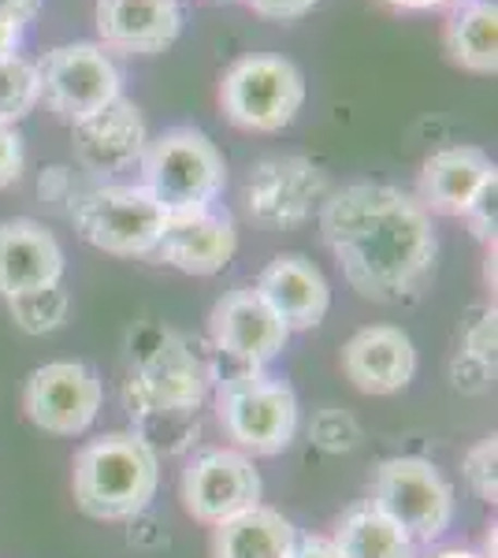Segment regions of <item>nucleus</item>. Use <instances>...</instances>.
Returning <instances> with one entry per match:
<instances>
[{
	"instance_id": "obj_34",
	"label": "nucleus",
	"mask_w": 498,
	"mask_h": 558,
	"mask_svg": "<svg viewBox=\"0 0 498 558\" xmlns=\"http://www.w3.org/2000/svg\"><path fill=\"white\" fill-rule=\"evenodd\" d=\"M38 194H41V202H49V205H63V202L75 205V197H78L68 168H49V172L38 179Z\"/></svg>"
},
{
	"instance_id": "obj_20",
	"label": "nucleus",
	"mask_w": 498,
	"mask_h": 558,
	"mask_svg": "<svg viewBox=\"0 0 498 558\" xmlns=\"http://www.w3.org/2000/svg\"><path fill=\"white\" fill-rule=\"evenodd\" d=\"M495 175V160L479 146H447L421 165L416 202L439 216H465L479 186Z\"/></svg>"
},
{
	"instance_id": "obj_26",
	"label": "nucleus",
	"mask_w": 498,
	"mask_h": 558,
	"mask_svg": "<svg viewBox=\"0 0 498 558\" xmlns=\"http://www.w3.org/2000/svg\"><path fill=\"white\" fill-rule=\"evenodd\" d=\"M41 101L38 64L23 57H0V128H15Z\"/></svg>"
},
{
	"instance_id": "obj_31",
	"label": "nucleus",
	"mask_w": 498,
	"mask_h": 558,
	"mask_svg": "<svg viewBox=\"0 0 498 558\" xmlns=\"http://www.w3.org/2000/svg\"><path fill=\"white\" fill-rule=\"evenodd\" d=\"M450 380H454L458 391H465V395H484L495 380V365L476 362V357H469L458 350L454 362H450Z\"/></svg>"
},
{
	"instance_id": "obj_28",
	"label": "nucleus",
	"mask_w": 498,
	"mask_h": 558,
	"mask_svg": "<svg viewBox=\"0 0 498 558\" xmlns=\"http://www.w3.org/2000/svg\"><path fill=\"white\" fill-rule=\"evenodd\" d=\"M465 481L479 502H498V439L487 436L465 454Z\"/></svg>"
},
{
	"instance_id": "obj_27",
	"label": "nucleus",
	"mask_w": 498,
	"mask_h": 558,
	"mask_svg": "<svg viewBox=\"0 0 498 558\" xmlns=\"http://www.w3.org/2000/svg\"><path fill=\"white\" fill-rule=\"evenodd\" d=\"M309 439L313 447H320L328 454H347L361 444V425L350 410L328 407L309 421Z\"/></svg>"
},
{
	"instance_id": "obj_1",
	"label": "nucleus",
	"mask_w": 498,
	"mask_h": 558,
	"mask_svg": "<svg viewBox=\"0 0 498 558\" xmlns=\"http://www.w3.org/2000/svg\"><path fill=\"white\" fill-rule=\"evenodd\" d=\"M320 231L361 299L413 302L436 272L432 213L387 183H350L320 205Z\"/></svg>"
},
{
	"instance_id": "obj_9",
	"label": "nucleus",
	"mask_w": 498,
	"mask_h": 558,
	"mask_svg": "<svg viewBox=\"0 0 498 558\" xmlns=\"http://www.w3.org/2000/svg\"><path fill=\"white\" fill-rule=\"evenodd\" d=\"M373 502L413 544H432L454 521V488L428 458H387L376 470Z\"/></svg>"
},
{
	"instance_id": "obj_21",
	"label": "nucleus",
	"mask_w": 498,
	"mask_h": 558,
	"mask_svg": "<svg viewBox=\"0 0 498 558\" xmlns=\"http://www.w3.org/2000/svg\"><path fill=\"white\" fill-rule=\"evenodd\" d=\"M212 529V558H294L297 547V529L271 507L242 510Z\"/></svg>"
},
{
	"instance_id": "obj_38",
	"label": "nucleus",
	"mask_w": 498,
	"mask_h": 558,
	"mask_svg": "<svg viewBox=\"0 0 498 558\" xmlns=\"http://www.w3.org/2000/svg\"><path fill=\"white\" fill-rule=\"evenodd\" d=\"M391 8H402V12H432V8H447V4H461V0H387Z\"/></svg>"
},
{
	"instance_id": "obj_14",
	"label": "nucleus",
	"mask_w": 498,
	"mask_h": 558,
	"mask_svg": "<svg viewBox=\"0 0 498 558\" xmlns=\"http://www.w3.org/2000/svg\"><path fill=\"white\" fill-rule=\"evenodd\" d=\"M146 142L149 131L142 120V108L126 101L123 94L112 105H105L101 112L71 123V149H75L78 168L97 179L120 175L138 165Z\"/></svg>"
},
{
	"instance_id": "obj_37",
	"label": "nucleus",
	"mask_w": 498,
	"mask_h": 558,
	"mask_svg": "<svg viewBox=\"0 0 498 558\" xmlns=\"http://www.w3.org/2000/svg\"><path fill=\"white\" fill-rule=\"evenodd\" d=\"M0 12L12 15V20H20L26 26L34 15L41 12V0H0Z\"/></svg>"
},
{
	"instance_id": "obj_15",
	"label": "nucleus",
	"mask_w": 498,
	"mask_h": 558,
	"mask_svg": "<svg viewBox=\"0 0 498 558\" xmlns=\"http://www.w3.org/2000/svg\"><path fill=\"white\" fill-rule=\"evenodd\" d=\"M234 250H239L234 216L216 202L197 213L168 216L165 235L153 250V260L179 268L186 276H216L234 260Z\"/></svg>"
},
{
	"instance_id": "obj_30",
	"label": "nucleus",
	"mask_w": 498,
	"mask_h": 558,
	"mask_svg": "<svg viewBox=\"0 0 498 558\" xmlns=\"http://www.w3.org/2000/svg\"><path fill=\"white\" fill-rule=\"evenodd\" d=\"M465 220H469V228H473V235L479 242H495V223H498V172L487 179V183L476 191L473 202H469Z\"/></svg>"
},
{
	"instance_id": "obj_24",
	"label": "nucleus",
	"mask_w": 498,
	"mask_h": 558,
	"mask_svg": "<svg viewBox=\"0 0 498 558\" xmlns=\"http://www.w3.org/2000/svg\"><path fill=\"white\" fill-rule=\"evenodd\" d=\"M134 421V436L149 447L153 454H183L197 444L202 436V417L190 410H146V413H131Z\"/></svg>"
},
{
	"instance_id": "obj_35",
	"label": "nucleus",
	"mask_w": 498,
	"mask_h": 558,
	"mask_svg": "<svg viewBox=\"0 0 498 558\" xmlns=\"http://www.w3.org/2000/svg\"><path fill=\"white\" fill-rule=\"evenodd\" d=\"M20 45H23V23L0 12V57H20Z\"/></svg>"
},
{
	"instance_id": "obj_40",
	"label": "nucleus",
	"mask_w": 498,
	"mask_h": 558,
	"mask_svg": "<svg viewBox=\"0 0 498 558\" xmlns=\"http://www.w3.org/2000/svg\"><path fill=\"white\" fill-rule=\"evenodd\" d=\"M223 4H239V0H223Z\"/></svg>"
},
{
	"instance_id": "obj_11",
	"label": "nucleus",
	"mask_w": 498,
	"mask_h": 558,
	"mask_svg": "<svg viewBox=\"0 0 498 558\" xmlns=\"http://www.w3.org/2000/svg\"><path fill=\"white\" fill-rule=\"evenodd\" d=\"M328 175L320 165L297 153H279L265 157L250 168L246 175V209L253 223L268 231H294L320 213L328 197Z\"/></svg>"
},
{
	"instance_id": "obj_10",
	"label": "nucleus",
	"mask_w": 498,
	"mask_h": 558,
	"mask_svg": "<svg viewBox=\"0 0 498 558\" xmlns=\"http://www.w3.org/2000/svg\"><path fill=\"white\" fill-rule=\"evenodd\" d=\"M38 83L41 101L63 123L86 120L123 94L120 68L97 41H68L49 49L38 64Z\"/></svg>"
},
{
	"instance_id": "obj_17",
	"label": "nucleus",
	"mask_w": 498,
	"mask_h": 558,
	"mask_svg": "<svg viewBox=\"0 0 498 558\" xmlns=\"http://www.w3.org/2000/svg\"><path fill=\"white\" fill-rule=\"evenodd\" d=\"M253 291L265 299L271 310L279 313V320L287 324V331H305L316 328L331 310V287L324 279L320 268L302 254H279L260 268Z\"/></svg>"
},
{
	"instance_id": "obj_4",
	"label": "nucleus",
	"mask_w": 498,
	"mask_h": 558,
	"mask_svg": "<svg viewBox=\"0 0 498 558\" xmlns=\"http://www.w3.org/2000/svg\"><path fill=\"white\" fill-rule=\"evenodd\" d=\"M142 186L165 216H183L220 202L228 183V160L220 146L197 128H171L146 142L142 153Z\"/></svg>"
},
{
	"instance_id": "obj_5",
	"label": "nucleus",
	"mask_w": 498,
	"mask_h": 558,
	"mask_svg": "<svg viewBox=\"0 0 498 558\" xmlns=\"http://www.w3.org/2000/svg\"><path fill=\"white\" fill-rule=\"evenodd\" d=\"M216 417L242 454L271 458L291 447L297 432V399L287 380L246 368L216 384Z\"/></svg>"
},
{
	"instance_id": "obj_8",
	"label": "nucleus",
	"mask_w": 498,
	"mask_h": 558,
	"mask_svg": "<svg viewBox=\"0 0 498 558\" xmlns=\"http://www.w3.org/2000/svg\"><path fill=\"white\" fill-rule=\"evenodd\" d=\"M287 324L253 287H234L208 313V343L216 350V384L246 368H265L283 354Z\"/></svg>"
},
{
	"instance_id": "obj_29",
	"label": "nucleus",
	"mask_w": 498,
	"mask_h": 558,
	"mask_svg": "<svg viewBox=\"0 0 498 558\" xmlns=\"http://www.w3.org/2000/svg\"><path fill=\"white\" fill-rule=\"evenodd\" d=\"M495 347H498V313H495V305H484V310L469 320L465 339H461V354L495 365Z\"/></svg>"
},
{
	"instance_id": "obj_23",
	"label": "nucleus",
	"mask_w": 498,
	"mask_h": 558,
	"mask_svg": "<svg viewBox=\"0 0 498 558\" xmlns=\"http://www.w3.org/2000/svg\"><path fill=\"white\" fill-rule=\"evenodd\" d=\"M331 539L347 558H416V544L373 499L353 502L339 518Z\"/></svg>"
},
{
	"instance_id": "obj_7",
	"label": "nucleus",
	"mask_w": 498,
	"mask_h": 558,
	"mask_svg": "<svg viewBox=\"0 0 498 558\" xmlns=\"http://www.w3.org/2000/svg\"><path fill=\"white\" fill-rule=\"evenodd\" d=\"M78 235L89 246L105 250L112 257H153L160 235H165L168 216L149 197L146 186L108 183L78 194L71 205Z\"/></svg>"
},
{
	"instance_id": "obj_32",
	"label": "nucleus",
	"mask_w": 498,
	"mask_h": 558,
	"mask_svg": "<svg viewBox=\"0 0 498 558\" xmlns=\"http://www.w3.org/2000/svg\"><path fill=\"white\" fill-rule=\"evenodd\" d=\"M23 165H26V149H23L20 131L0 128V191H8V186L20 183Z\"/></svg>"
},
{
	"instance_id": "obj_3",
	"label": "nucleus",
	"mask_w": 498,
	"mask_h": 558,
	"mask_svg": "<svg viewBox=\"0 0 498 558\" xmlns=\"http://www.w3.org/2000/svg\"><path fill=\"white\" fill-rule=\"evenodd\" d=\"M149 343H138L134 368L126 376L123 402L131 413L146 410H190L197 413L216 387V350L208 339L179 336V331H146Z\"/></svg>"
},
{
	"instance_id": "obj_12",
	"label": "nucleus",
	"mask_w": 498,
	"mask_h": 558,
	"mask_svg": "<svg viewBox=\"0 0 498 558\" xmlns=\"http://www.w3.org/2000/svg\"><path fill=\"white\" fill-rule=\"evenodd\" d=\"M105 387L83 362H49L26 376V417L52 436H83L97 421Z\"/></svg>"
},
{
	"instance_id": "obj_16",
	"label": "nucleus",
	"mask_w": 498,
	"mask_h": 558,
	"mask_svg": "<svg viewBox=\"0 0 498 558\" xmlns=\"http://www.w3.org/2000/svg\"><path fill=\"white\" fill-rule=\"evenodd\" d=\"M94 23L101 34V49L123 57H153L175 45L183 31L179 0H97Z\"/></svg>"
},
{
	"instance_id": "obj_13",
	"label": "nucleus",
	"mask_w": 498,
	"mask_h": 558,
	"mask_svg": "<svg viewBox=\"0 0 498 558\" xmlns=\"http://www.w3.org/2000/svg\"><path fill=\"white\" fill-rule=\"evenodd\" d=\"M260 473L242 451H202L183 470V507L202 525H220L242 510L260 507Z\"/></svg>"
},
{
	"instance_id": "obj_36",
	"label": "nucleus",
	"mask_w": 498,
	"mask_h": 558,
	"mask_svg": "<svg viewBox=\"0 0 498 558\" xmlns=\"http://www.w3.org/2000/svg\"><path fill=\"white\" fill-rule=\"evenodd\" d=\"M294 558H347V555H342L339 547H335V539L309 536V539H297Z\"/></svg>"
},
{
	"instance_id": "obj_25",
	"label": "nucleus",
	"mask_w": 498,
	"mask_h": 558,
	"mask_svg": "<svg viewBox=\"0 0 498 558\" xmlns=\"http://www.w3.org/2000/svg\"><path fill=\"white\" fill-rule=\"evenodd\" d=\"M8 313H12L15 328L26 331V336H49V331L63 328V320H68L71 294L63 283H49V287H38V291L8 299Z\"/></svg>"
},
{
	"instance_id": "obj_22",
	"label": "nucleus",
	"mask_w": 498,
	"mask_h": 558,
	"mask_svg": "<svg viewBox=\"0 0 498 558\" xmlns=\"http://www.w3.org/2000/svg\"><path fill=\"white\" fill-rule=\"evenodd\" d=\"M447 57L473 75L498 71V4L495 0H461L447 20Z\"/></svg>"
},
{
	"instance_id": "obj_39",
	"label": "nucleus",
	"mask_w": 498,
	"mask_h": 558,
	"mask_svg": "<svg viewBox=\"0 0 498 558\" xmlns=\"http://www.w3.org/2000/svg\"><path fill=\"white\" fill-rule=\"evenodd\" d=\"M432 558H484V555H476V551H461V547H447V551H436Z\"/></svg>"
},
{
	"instance_id": "obj_18",
	"label": "nucleus",
	"mask_w": 498,
	"mask_h": 558,
	"mask_svg": "<svg viewBox=\"0 0 498 558\" xmlns=\"http://www.w3.org/2000/svg\"><path fill=\"white\" fill-rule=\"evenodd\" d=\"M342 373L365 395H394L413 380L416 347L394 324H373L342 347Z\"/></svg>"
},
{
	"instance_id": "obj_6",
	"label": "nucleus",
	"mask_w": 498,
	"mask_h": 558,
	"mask_svg": "<svg viewBox=\"0 0 498 558\" xmlns=\"http://www.w3.org/2000/svg\"><path fill=\"white\" fill-rule=\"evenodd\" d=\"M305 105V75L294 60L253 52L234 60L220 83L223 116L242 131L276 134L291 128Z\"/></svg>"
},
{
	"instance_id": "obj_33",
	"label": "nucleus",
	"mask_w": 498,
	"mask_h": 558,
	"mask_svg": "<svg viewBox=\"0 0 498 558\" xmlns=\"http://www.w3.org/2000/svg\"><path fill=\"white\" fill-rule=\"evenodd\" d=\"M257 15H265V20H279V23H291V20H302V15H309L320 0H246Z\"/></svg>"
},
{
	"instance_id": "obj_19",
	"label": "nucleus",
	"mask_w": 498,
	"mask_h": 558,
	"mask_svg": "<svg viewBox=\"0 0 498 558\" xmlns=\"http://www.w3.org/2000/svg\"><path fill=\"white\" fill-rule=\"evenodd\" d=\"M60 279L63 250L45 223L31 220V216L0 223V294L4 299L60 283Z\"/></svg>"
},
{
	"instance_id": "obj_2",
	"label": "nucleus",
	"mask_w": 498,
	"mask_h": 558,
	"mask_svg": "<svg viewBox=\"0 0 498 558\" xmlns=\"http://www.w3.org/2000/svg\"><path fill=\"white\" fill-rule=\"evenodd\" d=\"M160 484V458L134 432H108L75 454V499L97 521L146 514Z\"/></svg>"
}]
</instances>
